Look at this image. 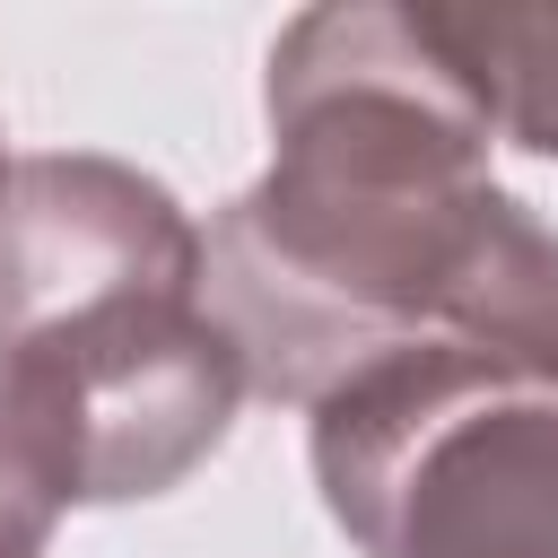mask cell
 Segmentation results:
<instances>
[{"label": "cell", "instance_id": "4", "mask_svg": "<svg viewBox=\"0 0 558 558\" xmlns=\"http://www.w3.org/2000/svg\"><path fill=\"white\" fill-rule=\"evenodd\" d=\"M453 78L480 96L488 131L558 157V0L549 9H418Z\"/></svg>", "mask_w": 558, "mask_h": 558}, {"label": "cell", "instance_id": "6", "mask_svg": "<svg viewBox=\"0 0 558 558\" xmlns=\"http://www.w3.org/2000/svg\"><path fill=\"white\" fill-rule=\"evenodd\" d=\"M0 183H9V140H0Z\"/></svg>", "mask_w": 558, "mask_h": 558}, {"label": "cell", "instance_id": "2", "mask_svg": "<svg viewBox=\"0 0 558 558\" xmlns=\"http://www.w3.org/2000/svg\"><path fill=\"white\" fill-rule=\"evenodd\" d=\"M0 366L52 418L78 506L166 497L244 401L209 244L122 157H17L0 183Z\"/></svg>", "mask_w": 558, "mask_h": 558}, {"label": "cell", "instance_id": "3", "mask_svg": "<svg viewBox=\"0 0 558 558\" xmlns=\"http://www.w3.org/2000/svg\"><path fill=\"white\" fill-rule=\"evenodd\" d=\"M314 480L366 558H558V392L392 357L314 401Z\"/></svg>", "mask_w": 558, "mask_h": 558}, {"label": "cell", "instance_id": "5", "mask_svg": "<svg viewBox=\"0 0 558 558\" xmlns=\"http://www.w3.org/2000/svg\"><path fill=\"white\" fill-rule=\"evenodd\" d=\"M70 506H78L70 453L35 410V392L0 366V558H44Z\"/></svg>", "mask_w": 558, "mask_h": 558}, {"label": "cell", "instance_id": "1", "mask_svg": "<svg viewBox=\"0 0 558 558\" xmlns=\"http://www.w3.org/2000/svg\"><path fill=\"white\" fill-rule=\"evenodd\" d=\"M262 105L270 166L201 235L244 392L314 410L392 357L558 392V235L488 183L497 131L418 9L288 17Z\"/></svg>", "mask_w": 558, "mask_h": 558}]
</instances>
